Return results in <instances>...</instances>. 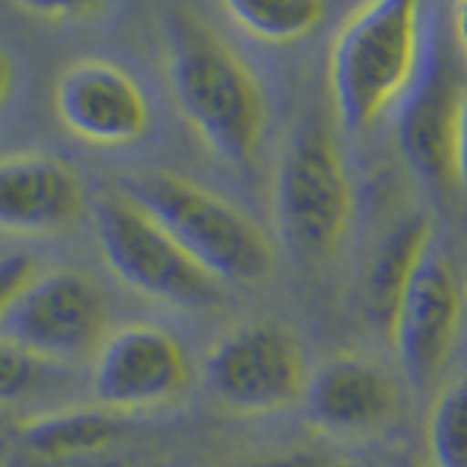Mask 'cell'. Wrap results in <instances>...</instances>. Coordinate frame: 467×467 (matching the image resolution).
Instances as JSON below:
<instances>
[{"instance_id":"obj_1","label":"cell","mask_w":467,"mask_h":467,"mask_svg":"<svg viewBox=\"0 0 467 467\" xmlns=\"http://www.w3.org/2000/svg\"><path fill=\"white\" fill-rule=\"evenodd\" d=\"M164 53L170 91L187 126L225 164L252 167L269 120L252 67L184 6L164 15Z\"/></svg>"},{"instance_id":"obj_2","label":"cell","mask_w":467,"mask_h":467,"mask_svg":"<svg viewBox=\"0 0 467 467\" xmlns=\"http://www.w3.org/2000/svg\"><path fill=\"white\" fill-rule=\"evenodd\" d=\"M423 65V6L371 0L350 12L330 47V99L345 131L371 129L409 97Z\"/></svg>"},{"instance_id":"obj_3","label":"cell","mask_w":467,"mask_h":467,"mask_svg":"<svg viewBox=\"0 0 467 467\" xmlns=\"http://www.w3.org/2000/svg\"><path fill=\"white\" fill-rule=\"evenodd\" d=\"M117 193L150 213L219 284H263L275 269L269 237L237 204L167 170L117 179Z\"/></svg>"},{"instance_id":"obj_4","label":"cell","mask_w":467,"mask_h":467,"mask_svg":"<svg viewBox=\"0 0 467 467\" xmlns=\"http://www.w3.org/2000/svg\"><path fill=\"white\" fill-rule=\"evenodd\" d=\"M272 216L289 252L321 263L354 223V184L325 126H301L284 143L272 179Z\"/></svg>"},{"instance_id":"obj_5","label":"cell","mask_w":467,"mask_h":467,"mask_svg":"<svg viewBox=\"0 0 467 467\" xmlns=\"http://www.w3.org/2000/svg\"><path fill=\"white\" fill-rule=\"evenodd\" d=\"M94 234L106 266L140 296L175 306H208L216 301V277L117 190L97 196Z\"/></svg>"},{"instance_id":"obj_6","label":"cell","mask_w":467,"mask_h":467,"mask_svg":"<svg viewBox=\"0 0 467 467\" xmlns=\"http://www.w3.org/2000/svg\"><path fill=\"white\" fill-rule=\"evenodd\" d=\"M204 379L231 412L272 415L304 400L310 371L296 333L275 321H257L234 327L211 348Z\"/></svg>"},{"instance_id":"obj_7","label":"cell","mask_w":467,"mask_h":467,"mask_svg":"<svg viewBox=\"0 0 467 467\" xmlns=\"http://www.w3.org/2000/svg\"><path fill=\"white\" fill-rule=\"evenodd\" d=\"M109 306L82 272L56 269L36 275L6 306L0 339L47 362L82 359L106 342Z\"/></svg>"},{"instance_id":"obj_8","label":"cell","mask_w":467,"mask_h":467,"mask_svg":"<svg viewBox=\"0 0 467 467\" xmlns=\"http://www.w3.org/2000/svg\"><path fill=\"white\" fill-rule=\"evenodd\" d=\"M190 383L182 342L158 325H126L94 357L91 389L111 412H138L175 400Z\"/></svg>"},{"instance_id":"obj_9","label":"cell","mask_w":467,"mask_h":467,"mask_svg":"<svg viewBox=\"0 0 467 467\" xmlns=\"http://www.w3.org/2000/svg\"><path fill=\"white\" fill-rule=\"evenodd\" d=\"M464 318V284L452 257L432 252L400 301L389 339L412 386L423 389L444 371Z\"/></svg>"},{"instance_id":"obj_10","label":"cell","mask_w":467,"mask_h":467,"mask_svg":"<svg viewBox=\"0 0 467 467\" xmlns=\"http://www.w3.org/2000/svg\"><path fill=\"white\" fill-rule=\"evenodd\" d=\"M306 420L336 441L386 435L403 415V391L383 365L362 357H333L310 374L304 391Z\"/></svg>"},{"instance_id":"obj_11","label":"cell","mask_w":467,"mask_h":467,"mask_svg":"<svg viewBox=\"0 0 467 467\" xmlns=\"http://www.w3.org/2000/svg\"><path fill=\"white\" fill-rule=\"evenodd\" d=\"M53 106L62 126L85 143L129 146L150 129V102L129 70L106 58H79L56 79Z\"/></svg>"},{"instance_id":"obj_12","label":"cell","mask_w":467,"mask_h":467,"mask_svg":"<svg viewBox=\"0 0 467 467\" xmlns=\"http://www.w3.org/2000/svg\"><path fill=\"white\" fill-rule=\"evenodd\" d=\"M85 211V190L62 158L18 152L0 158V231L56 234Z\"/></svg>"},{"instance_id":"obj_13","label":"cell","mask_w":467,"mask_h":467,"mask_svg":"<svg viewBox=\"0 0 467 467\" xmlns=\"http://www.w3.org/2000/svg\"><path fill=\"white\" fill-rule=\"evenodd\" d=\"M462 88L452 82L444 62H435L427 73L420 70L415 88L400 102L398 111V146L400 155L420 184L432 190L456 187L452 175V135Z\"/></svg>"},{"instance_id":"obj_14","label":"cell","mask_w":467,"mask_h":467,"mask_svg":"<svg viewBox=\"0 0 467 467\" xmlns=\"http://www.w3.org/2000/svg\"><path fill=\"white\" fill-rule=\"evenodd\" d=\"M432 252V216L412 213L400 219L383 240L377 243L362 277V310L368 321L386 336L394 327L400 301L409 284L415 281L420 263Z\"/></svg>"},{"instance_id":"obj_15","label":"cell","mask_w":467,"mask_h":467,"mask_svg":"<svg viewBox=\"0 0 467 467\" xmlns=\"http://www.w3.org/2000/svg\"><path fill=\"white\" fill-rule=\"evenodd\" d=\"M117 435V420L106 409H62L21 423V450L41 462H73L97 452Z\"/></svg>"},{"instance_id":"obj_16","label":"cell","mask_w":467,"mask_h":467,"mask_svg":"<svg viewBox=\"0 0 467 467\" xmlns=\"http://www.w3.org/2000/svg\"><path fill=\"white\" fill-rule=\"evenodd\" d=\"M228 21L263 44H296L327 18L321 0H228L223 4Z\"/></svg>"},{"instance_id":"obj_17","label":"cell","mask_w":467,"mask_h":467,"mask_svg":"<svg viewBox=\"0 0 467 467\" xmlns=\"http://www.w3.org/2000/svg\"><path fill=\"white\" fill-rule=\"evenodd\" d=\"M430 467H467V371L438 389L427 415Z\"/></svg>"},{"instance_id":"obj_18","label":"cell","mask_w":467,"mask_h":467,"mask_svg":"<svg viewBox=\"0 0 467 467\" xmlns=\"http://www.w3.org/2000/svg\"><path fill=\"white\" fill-rule=\"evenodd\" d=\"M56 365L33 357L29 350L0 339V409L9 403L33 400L50 389Z\"/></svg>"},{"instance_id":"obj_19","label":"cell","mask_w":467,"mask_h":467,"mask_svg":"<svg viewBox=\"0 0 467 467\" xmlns=\"http://www.w3.org/2000/svg\"><path fill=\"white\" fill-rule=\"evenodd\" d=\"M36 275H38L36 260L29 254L15 252V254L0 257V318H4L12 298L18 296V292L33 281Z\"/></svg>"},{"instance_id":"obj_20","label":"cell","mask_w":467,"mask_h":467,"mask_svg":"<svg viewBox=\"0 0 467 467\" xmlns=\"http://www.w3.org/2000/svg\"><path fill=\"white\" fill-rule=\"evenodd\" d=\"M452 175H456V187L467 193V91L459 99L456 135H452Z\"/></svg>"},{"instance_id":"obj_21","label":"cell","mask_w":467,"mask_h":467,"mask_svg":"<svg viewBox=\"0 0 467 467\" xmlns=\"http://www.w3.org/2000/svg\"><path fill=\"white\" fill-rule=\"evenodd\" d=\"M21 427L6 409H0V467H15L21 462Z\"/></svg>"},{"instance_id":"obj_22","label":"cell","mask_w":467,"mask_h":467,"mask_svg":"<svg viewBox=\"0 0 467 467\" xmlns=\"http://www.w3.org/2000/svg\"><path fill=\"white\" fill-rule=\"evenodd\" d=\"M252 467H336V464L325 456H289V459H275Z\"/></svg>"},{"instance_id":"obj_23","label":"cell","mask_w":467,"mask_h":467,"mask_svg":"<svg viewBox=\"0 0 467 467\" xmlns=\"http://www.w3.org/2000/svg\"><path fill=\"white\" fill-rule=\"evenodd\" d=\"M452 36H456L459 50L467 58V0H464V4L452 6Z\"/></svg>"},{"instance_id":"obj_24","label":"cell","mask_w":467,"mask_h":467,"mask_svg":"<svg viewBox=\"0 0 467 467\" xmlns=\"http://www.w3.org/2000/svg\"><path fill=\"white\" fill-rule=\"evenodd\" d=\"M12 82H15V70H12V62L6 50L0 47V106L9 99V91H12Z\"/></svg>"},{"instance_id":"obj_25","label":"cell","mask_w":467,"mask_h":467,"mask_svg":"<svg viewBox=\"0 0 467 467\" xmlns=\"http://www.w3.org/2000/svg\"><path fill=\"white\" fill-rule=\"evenodd\" d=\"M15 467H77L73 462H41V459H29L26 452L21 456V462L15 464Z\"/></svg>"}]
</instances>
